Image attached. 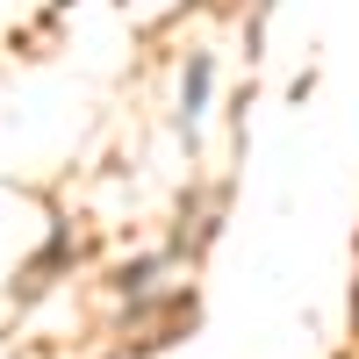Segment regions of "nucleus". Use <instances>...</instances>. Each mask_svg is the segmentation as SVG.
<instances>
[{
	"mask_svg": "<svg viewBox=\"0 0 359 359\" xmlns=\"http://www.w3.org/2000/svg\"><path fill=\"white\" fill-rule=\"evenodd\" d=\"M208 101V57H194V72H187V115Z\"/></svg>",
	"mask_w": 359,
	"mask_h": 359,
	"instance_id": "1",
	"label": "nucleus"
}]
</instances>
